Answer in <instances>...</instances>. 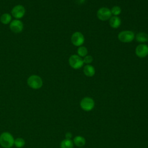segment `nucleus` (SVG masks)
Returning <instances> with one entry per match:
<instances>
[{
    "mask_svg": "<svg viewBox=\"0 0 148 148\" xmlns=\"http://www.w3.org/2000/svg\"><path fill=\"white\" fill-rule=\"evenodd\" d=\"M14 139L9 132H3L0 135V145L3 148H11L14 145Z\"/></svg>",
    "mask_w": 148,
    "mask_h": 148,
    "instance_id": "obj_1",
    "label": "nucleus"
},
{
    "mask_svg": "<svg viewBox=\"0 0 148 148\" xmlns=\"http://www.w3.org/2000/svg\"><path fill=\"white\" fill-rule=\"evenodd\" d=\"M27 82L29 87L35 90L39 89L43 86L42 79L36 75H32L29 76Z\"/></svg>",
    "mask_w": 148,
    "mask_h": 148,
    "instance_id": "obj_2",
    "label": "nucleus"
},
{
    "mask_svg": "<svg viewBox=\"0 0 148 148\" xmlns=\"http://www.w3.org/2000/svg\"><path fill=\"white\" fill-rule=\"evenodd\" d=\"M80 106L83 110L89 112L92 110L94 108L95 102L92 98L87 97L83 98L81 100L80 102Z\"/></svg>",
    "mask_w": 148,
    "mask_h": 148,
    "instance_id": "obj_3",
    "label": "nucleus"
},
{
    "mask_svg": "<svg viewBox=\"0 0 148 148\" xmlns=\"http://www.w3.org/2000/svg\"><path fill=\"white\" fill-rule=\"evenodd\" d=\"M69 65L75 69H78L80 68L84 64L83 59L78 55L73 54L70 56L69 58Z\"/></svg>",
    "mask_w": 148,
    "mask_h": 148,
    "instance_id": "obj_4",
    "label": "nucleus"
},
{
    "mask_svg": "<svg viewBox=\"0 0 148 148\" xmlns=\"http://www.w3.org/2000/svg\"><path fill=\"white\" fill-rule=\"evenodd\" d=\"M135 38V34L131 31H123L118 35V39L120 41L124 43L132 42Z\"/></svg>",
    "mask_w": 148,
    "mask_h": 148,
    "instance_id": "obj_5",
    "label": "nucleus"
},
{
    "mask_svg": "<svg viewBox=\"0 0 148 148\" xmlns=\"http://www.w3.org/2000/svg\"><path fill=\"white\" fill-rule=\"evenodd\" d=\"M97 15L100 20L106 21L110 19V18L112 17V13L109 8L102 7L98 10Z\"/></svg>",
    "mask_w": 148,
    "mask_h": 148,
    "instance_id": "obj_6",
    "label": "nucleus"
},
{
    "mask_svg": "<svg viewBox=\"0 0 148 148\" xmlns=\"http://www.w3.org/2000/svg\"><path fill=\"white\" fill-rule=\"evenodd\" d=\"M11 13L16 19L19 20L24 17L25 13V9L21 5H17L12 8Z\"/></svg>",
    "mask_w": 148,
    "mask_h": 148,
    "instance_id": "obj_7",
    "label": "nucleus"
},
{
    "mask_svg": "<svg viewBox=\"0 0 148 148\" xmlns=\"http://www.w3.org/2000/svg\"><path fill=\"white\" fill-rule=\"evenodd\" d=\"M9 28L10 30L14 33H20L21 32L24 28L23 23L18 20L15 19L12 20V21L9 24Z\"/></svg>",
    "mask_w": 148,
    "mask_h": 148,
    "instance_id": "obj_8",
    "label": "nucleus"
},
{
    "mask_svg": "<svg viewBox=\"0 0 148 148\" xmlns=\"http://www.w3.org/2000/svg\"><path fill=\"white\" fill-rule=\"evenodd\" d=\"M71 42L75 46H81L84 42V37L81 32H75L72 35Z\"/></svg>",
    "mask_w": 148,
    "mask_h": 148,
    "instance_id": "obj_9",
    "label": "nucleus"
},
{
    "mask_svg": "<svg viewBox=\"0 0 148 148\" xmlns=\"http://www.w3.org/2000/svg\"><path fill=\"white\" fill-rule=\"evenodd\" d=\"M135 54L139 58H144L148 55V46L145 44H140L135 49Z\"/></svg>",
    "mask_w": 148,
    "mask_h": 148,
    "instance_id": "obj_10",
    "label": "nucleus"
},
{
    "mask_svg": "<svg viewBox=\"0 0 148 148\" xmlns=\"http://www.w3.org/2000/svg\"><path fill=\"white\" fill-rule=\"evenodd\" d=\"M121 19L118 16H112L109 19V24L113 28H117L121 25Z\"/></svg>",
    "mask_w": 148,
    "mask_h": 148,
    "instance_id": "obj_11",
    "label": "nucleus"
},
{
    "mask_svg": "<svg viewBox=\"0 0 148 148\" xmlns=\"http://www.w3.org/2000/svg\"><path fill=\"white\" fill-rule=\"evenodd\" d=\"M84 74L87 77H92L94 75L95 71L93 66L90 64H87L83 68Z\"/></svg>",
    "mask_w": 148,
    "mask_h": 148,
    "instance_id": "obj_12",
    "label": "nucleus"
},
{
    "mask_svg": "<svg viewBox=\"0 0 148 148\" xmlns=\"http://www.w3.org/2000/svg\"><path fill=\"white\" fill-rule=\"evenodd\" d=\"M73 143L75 145H76L77 147H82L86 144V139L84 137L82 136H76L74 138L73 140Z\"/></svg>",
    "mask_w": 148,
    "mask_h": 148,
    "instance_id": "obj_13",
    "label": "nucleus"
},
{
    "mask_svg": "<svg viewBox=\"0 0 148 148\" xmlns=\"http://www.w3.org/2000/svg\"><path fill=\"white\" fill-rule=\"evenodd\" d=\"M0 21L3 24H9L12 21V16L8 13H5L1 16Z\"/></svg>",
    "mask_w": 148,
    "mask_h": 148,
    "instance_id": "obj_14",
    "label": "nucleus"
},
{
    "mask_svg": "<svg viewBox=\"0 0 148 148\" xmlns=\"http://www.w3.org/2000/svg\"><path fill=\"white\" fill-rule=\"evenodd\" d=\"M135 39L139 43H145L148 41V35L145 32H139L135 36Z\"/></svg>",
    "mask_w": 148,
    "mask_h": 148,
    "instance_id": "obj_15",
    "label": "nucleus"
},
{
    "mask_svg": "<svg viewBox=\"0 0 148 148\" xmlns=\"http://www.w3.org/2000/svg\"><path fill=\"white\" fill-rule=\"evenodd\" d=\"M73 143L71 139H63L60 143L61 148H73Z\"/></svg>",
    "mask_w": 148,
    "mask_h": 148,
    "instance_id": "obj_16",
    "label": "nucleus"
},
{
    "mask_svg": "<svg viewBox=\"0 0 148 148\" xmlns=\"http://www.w3.org/2000/svg\"><path fill=\"white\" fill-rule=\"evenodd\" d=\"M25 140L22 138H17L14 139V145L17 148H21L25 145Z\"/></svg>",
    "mask_w": 148,
    "mask_h": 148,
    "instance_id": "obj_17",
    "label": "nucleus"
},
{
    "mask_svg": "<svg viewBox=\"0 0 148 148\" xmlns=\"http://www.w3.org/2000/svg\"><path fill=\"white\" fill-rule=\"evenodd\" d=\"M77 53L79 56L83 57H84L86 56H87L88 53V50L86 47L84 46H79V48L77 50Z\"/></svg>",
    "mask_w": 148,
    "mask_h": 148,
    "instance_id": "obj_18",
    "label": "nucleus"
},
{
    "mask_svg": "<svg viewBox=\"0 0 148 148\" xmlns=\"http://www.w3.org/2000/svg\"><path fill=\"white\" fill-rule=\"evenodd\" d=\"M110 11H111L112 14H113L114 16H117L121 13V9L120 7H119L118 6H114L112 8Z\"/></svg>",
    "mask_w": 148,
    "mask_h": 148,
    "instance_id": "obj_19",
    "label": "nucleus"
},
{
    "mask_svg": "<svg viewBox=\"0 0 148 148\" xmlns=\"http://www.w3.org/2000/svg\"><path fill=\"white\" fill-rule=\"evenodd\" d=\"M84 63H86L87 64H91L93 61V58L91 56H86L83 59Z\"/></svg>",
    "mask_w": 148,
    "mask_h": 148,
    "instance_id": "obj_20",
    "label": "nucleus"
},
{
    "mask_svg": "<svg viewBox=\"0 0 148 148\" xmlns=\"http://www.w3.org/2000/svg\"><path fill=\"white\" fill-rule=\"evenodd\" d=\"M72 134L69 132H66L65 134V139H71V138H72Z\"/></svg>",
    "mask_w": 148,
    "mask_h": 148,
    "instance_id": "obj_21",
    "label": "nucleus"
},
{
    "mask_svg": "<svg viewBox=\"0 0 148 148\" xmlns=\"http://www.w3.org/2000/svg\"><path fill=\"white\" fill-rule=\"evenodd\" d=\"M76 2H77L78 3L82 4V3H83L86 0H76Z\"/></svg>",
    "mask_w": 148,
    "mask_h": 148,
    "instance_id": "obj_22",
    "label": "nucleus"
},
{
    "mask_svg": "<svg viewBox=\"0 0 148 148\" xmlns=\"http://www.w3.org/2000/svg\"><path fill=\"white\" fill-rule=\"evenodd\" d=\"M80 148H82V147H80Z\"/></svg>",
    "mask_w": 148,
    "mask_h": 148,
    "instance_id": "obj_23",
    "label": "nucleus"
}]
</instances>
